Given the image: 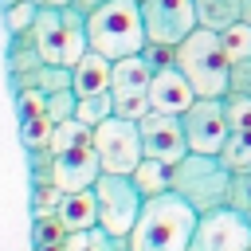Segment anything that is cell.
I'll list each match as a JSON object with an SVG mask.
<instances>
[{"label":"cell","mask_w":251,"mask_h":251,"mask_svg":"<svg viewBox=\"0 0 251 251\" xmlns=\"http://www.w3.org/2000/svg\"><path fill=\"white\" fill-rule=\"evenodd\" d=\"M227 208L251 216V169L247 173H231V188H227Z\"/></svg>","instance_id":"obj_30"},{"label":"cell","mask_w":251,"mask_h":251,"mask_svg":"<svg viewBox=\"0 0 251 251\" xmlns=\"http://www.w3.org/2000/svg\"><path fill=\"white\" fill-rule=\"evenodd\" d=\"M173 55H176V47H169V43H145V47H141V59L149 63V71L173 67Z\"/></svg>","instance_id":"obj_32"},{"label":"cell","mask_w":251,"mask_h":251,"mask_svg":"<svg viewBox=\"0 0 251 251\" xmlns=\"http://www.w3.org/2000/svg\"><path fill=\"white\" fill-rule=\"evenodd\" d=\"M114 114V98H110V90L106 94H90V98H78V110H75V118L82 122V126H98V122H106Z\"/></svg>","instance_id":"obj_25"},{"label":"cell","mask_w":251,"mask_h":251,"mask_svg":"<svg viewBox=\"0 0 251 251\" xmlns=\"http://www.w3.org/2000/svg\"><path fill=\"white\" fill-rule=\"evenodd\" d=\"M224 114L231 129H251V94H224Z\"/></svg>","instance_id":"obj_29"},{"label":"cell","mask_w":251,"mask_h":251,"mask_svg":"<svg viewBox=\"0 0 251 251\" xmlns=\"http://www.w3.org/2000/svg\"><path fill=\"white\" fill-rule=\"evenodd\" d=\"M220 43H224V55H227L231 63L251 59V24L235 20L231 27H224V31H220Z\"/></svg>","instance_id":"obj_23"},{"label":"cell","mask_w":251,"mask_h":251,"mask_svg":"<svg viewBox=\"0 0 251 251\" xmlns=\"http://www.w3.org/2000/svg\"><path fill=\"white\" fill-rule=\"evenodd\" d=\"M35 4H39V8H71L75 0H35Z\"/></svg>","instance_id":"obj_36"},{"label":"cell","mask_w":251,"mask_h":251,"mask_svg":"<svg viewBox=\"0 0 251 251\" xmlns=\"http://www.w3.org/2000/svg\"><path fill=\"white\" fill-rule=\"evenodd\" d=\"M110 75H114V59L98 55V51H86L75 67H71V90L78 98H90V94H106L110 90Z\"/></svg>","instance_id":"obj_14"},{"label":"cell","mask_w":251,"mask_h":251,"mask_svg":"<svg viewBox=\"0 0 251 251\" xmlns=\"http://www.w3.org/2000/svg\"><path fill=\"white\" fill-rule=\"evenodd\" d=\"M149 63L141 55H126L114 59V75H110V94H133V90H149Z\"/></svg>","instance_id":"obj_16"},{"label":"cell","mask_w":251,"mask_h":251,"mask_svg":"<svg viewBox=\"0 0 251 251\" xmlns=\"http://www.w3.org/2000/svg\"><path fill=\"white\" fill-rule=\"evenodd\" d=\"M227 94H251V59L231 63V71H227Z\"/></svg>","instance_id":"obj_33"},{"label":"cell","mask_w":251,"mask_h":251,"mask_svg":"<svg viewBox=\"0 0 251 251\" xmlns=\"http://www.w3.org/2000/svg\"><path fill=\"white\" fill-rule=\"evenodd\" d=\"M200 212L184 204L176 192L149 196L141 204V216L133 231L126 235V251H188Z\"/></svg>","instance_id":"obj_1"},{"label":"cell","mask_w":251,"mask_h":251,"mask_svg":"<svg viewBox=\"0 0 251 251\" xmlns=\"http://www.w3.org/2000/svg\"><path fill=\"white\" fill-rule=\"evenodd\" d=\"M31 43L39 51L43 63H59V67H75L86 51V12L82 8H39L35 24H31Z\"/></svg>","instance_id":"obj_4"},{"label":"cell","mask_w":251,"mask_h":251,"mask_svg":"<svg viewBox=\"0 0 251 251\" xmlns=\"http://www.w3.org/2000/svg\"><path fill=\"white\" fill-rule=\"evenodd\" d=\"M196 8V24L208 31H224L239 20V0H192Z\"/></svg>","instance_id":"obj_18"},{"label":"cell","mask_w":251,"mask_h":251,"mask_svg":"<svg viewBox=\"0 0 251 251\" xmlns=\"http://www.w3.org/2000/svg\"><path fill=\"white\" fill-rule=\"evenodd\" d=\"M59 200H63V188H55V184H35L31 188V208L35 212H55Z\"/></svg>","instance_id":"obj_34"},{"label":"cell","mask_w":251,"mask_h":251,"mask_svg":"<svg viewBox=\"0 0 251 251\" xmlns=\"http://www.w3.org/2000/svg\"><path fill=\"white\" fill-rule=\"evenodd\" d=\"M94 153L102 161V173H126L129 176L137 169V161L145 157L141 153V129H137V122L118 118V114H110L106 122H98L94 126Z\"/></svg>","instance_id":"obj_7"},{"label":"cell","mask_w":251,"mask_h":251,"mask_svg":"<svg viewBox=\"0 0 251 251\" xmlns=\"http://www.w3.org/2000/svg\"><path fill=\"white\" fill-rule=\"evenodd\" d=\"M227 188H231V169L220 161V153H192L188 149L173 165L169 192H176L196 212H212V208L227 204Z\"/></svg>","instance_id":"obj_5"},{"label":"cell","mask_w":251,"mask_h":251,"mask_svg":"<svg viewBox=\"0 0 251 251\" xmlns=\"http://www.w3.org/2000/svg\"><path fill=\"white\" fill-rule=\"evenodd\" d=\"M55 216L63 220L67 235L71 231H90L98 227V200H94V188H78V192H63Z\"/></svg>","instance_id":"obj_15"},{"label":"cell","mask_w":251,"mask_h":251,"mask_svg":"<svg viewBox=\"0 0 251 251\" xmlns=\"http://www.w3.org/2000/svg\"><path fill=\"white\" fill-rule=\"evenodd\" d=\"M180 126H184V137H188L192 153H220L227 133H231L227 114H224V98H196L180 114Z\"/></svg>","instance_id":"obj_9"},{"label":"cell","mask_w":251,"mask_h":251,"mask_svg":"<svg viewBox=\"0 0 251 251\" xmlns=\"http://www.w3.org/2000/svg\"><path fill=\"white\" fill-rule=\"evenodd\" d=\"M51 133H55V122L43 114V118H27L20 122V137H24V149H51Z\"/></svg>","instance_id":"obj_26"},{"label":"cell","mask_w":251,"mask_h":251,"mask_svg":"<svg viewBox=\"0 0 251 251\" xmlns=\"http://www.w3.org/2000/svg\"><path fill=\"white\" fill-rule=\"evenodd\" d=\"M94 200H98V227L114 239H126L141 216V188L126 173H102L94 180Z\"/></svg>","instance_id":"obj_6"},{"label":"cell","mask_w":251,"mask_h":251,"mask_svg":"<svg viewBox=\"0 0 251 251\" xmlns=\"http://www.w3.org/2000/svg\"><path fill=\"white\" fill-rule=\"evenodd\" d=\"M137 4H141V0H137Z\"/></svg>","instance_id":"obj_39"},{"label":"cell","mask_w":251,"mask_h":251,"mask_svg":"<svg viewBox=\"0 0 251 251\" xmlns=\"http://www.w3.org/2000/svg\"><path fill=\"white\" fill-rule=\"evenodd\" d=\"M137 129H141V153H145V157H157V161H165V165H176V161L188 153L184 126H180V118H173V114L149 110V114L137 122Z\"/></svg>","instance_id":"obj_11"},{"label":"cell","mask_w":251,"mask_h":251,"mask_svg":"<svg viewBox=\"0 0 251 251\" xmlns=\"http://www.w3.org/2000/svg\"><path fill=\"white\" fill-rule=\"evenodd\" d=\"M98 176H102V161H98L94 145L71 149V153H55V169H51V184L55 188H63V192L94 188Z\"/></svg>","instance_id":"obj_12"},{"label":"cell","mask_w":251,"mask_h":251,"mask_svg":"<svg viewBox=\"0 0 251 251\" xmlns=\"http://www.w3.org/2000/svg\"><path fill=\"white\" fill-rule=\"evenodd\" d=\"M0 16H4V31H8V35H24V31H31V24H35V16H39V4H35V0H20V4L4 8Z\"/></svg>","instance_id":"obj_24"},{"label":"cell","mask_w":251,"mask_h":251,"mask_svg":"<svg viewBox=\"0 0 251 251\" xmlns=\"http://www.w3.org/2000/svg\"><path fill=\"white\" fill-rule=\"evenodd\" d=\"M188 251H251V216L227 204L200 212Z\"/></svg>","instance_id":"obj_8"},{"label":"cell","mask_w":251,"mask_h":251,"mask_svg":"<svg viewBox=\"0 0 251 251\" xmlns=\"http://www.w3.org/2000/svg\"><path fill=\"white\" fill-rule=\"evenodd\" d=\"M63 251H126V239H114L102 227H90V231H71Z\"/></svg>","instance_id":"obj_21"},{"label":"cell","mask_w":251,"mask_h":251,"mask_svg":"<svg viewBox=\"0 0 251 251\" xmlns=\"http://www.w3.org/2000/svg\"><path fill=\"white\" fill-rule=\"evenodd\" d=\"M141 24L149 43H169V47H176L188 31L200 27L192 0H141Z\"/></svg>","instance_id":"obj_10"},{"label":"cell","mask_w":251,"mask_h":251,"mask_svg":"<svg viewBox=\"0 0 251 251\" xmlns=\"http://www.w3.org/2000/svg\"><path fill=\"white\" fill-rule=\"evenodd\" d=\"M239 20L251 24V0H239Z\"/></svg>","instance_id":"obj_37"},{"label":"cell","mask_w":251,"mask_h":251,"mask_svg":"<svg viewBox=\"0 0 251 251\" xmlns=\"http://www.w3.org/2000/svg\"><path fill=\"white\" fill-rule=\"evenodd\" d=\"M192 102H196V90H192V82L176 71V63L165 67V71H153V78H149V106H153L157 114L180 118Z\"/></svg>","instance_id":"obj_13"},{"label":"cell","mask_w":251,"mask_h":251,"mask_svg":"<svg viewBox=\"0 0 251 251\" xmlns=\"http://www.w3.org/2000/svg\"><path fill=\"white\" fill-rule=\"evenodd\" d=\"M12 4H20V0H0V12H4V8H12Z\"/></svg>","instance_id":"obj_38"},{"label":"cell","mask_w":251,"mask_h":251,"mask_svg":"<svg viewBox=\"0 0 251 251\" xmlns=\"http://www.w3.org/2000/svg\"><path fill=\"white\" fill-rule=\"evenodd\" d=\"M75 110H78V94L75 90H55V94H47V118L59 126V122H67V118H75Z\"/></svg>","instance_id":"obj_31"},{"label":"cell","mask_w":251,"mask_h":251,"mask_svg":"<svg viewBox=\"0 0 251 251\" xmlns=\"http://www.w3.org/2000/svg\"><path fill=\"white\" fill-rule=\"evenodd\" d=\"M86 39H90V51H98L106 59L141 55V47L149 43L145 24H141V4L137 0H106L102 8H94L86 16Z\"/></svg>","instance_id":"obj_2"},{"label":"cell","mask_w":251,"mask_h":251,"mask_svg":"<svg viewBox=\"0 0 251 251\" xmlns=\"http://www.w3.org/2000/svg\"><path fill=\"white\" fill-rule=\"evenodd\" d=\"M102 4H106V0H75V8H82V12H86V16H90V12H94V8H102Z\"/></svg>","instance_id":"obj_35"},{"label":"cell","mask_w":251,"mask_h":251,"mask_svg":"<svg viewBox=\"0 0 251 251\" xmlns=\"http://www.w3.org/2000/svg\"><path fill=\"white\" fill-rule=\"evenodd\" d=\"M16 114H20V122L43 118V114H47V94H43L39 86H20V90H16Z\"/></svg>","instance_id":"obj_28"},{"label":"cell","mask_w":251,"mask_h":251,"mask_svg":"<svg viewBox=\"0 0 251 251\" xmlns=\"http://www.w3.org/2000/svg\"><path fill=\"white\" fill-rule=\"evenodd\" d=\"M173 63H176V71L192 82L196 98H224V94H227V71H231V59L224 55L220 31H208V27L188 31V35L176 43Z\"/></svg>","instance_id":"obj_3"},{"label":"cell","mask_w":251,"mask_h":251,"mask_svg":"<svg viewBox=\"0 0 251 251\" xmlns=\"http://www.w3.org/2000/svg\"><path fill=\"white\" fill-rule=\"evenodd\" d=\"M114 98V114L118 118H129V122H141L153 106H149V90H133V94H110Z\"/></svg>","instance_id":"obj_27"},{"label":"cell","mask_w":251,"mask_h":251,"mask_svg":"<svg viewBox=\"0 0 251 251\" xmlns=\"http://www.w3.org/2000/svg\"><path fill=\"white\" fill-rule=\"evenodd\" d=\"M129 176H133V184L141 188V196L149 200V196L169 192V184H173V165H165V161H157V157H141Z\"/></svg>","instance_id":"obj_17"},{"label":"cell","mask_w":251,"mask_h":251,"mask_svg":"<svg viewBox=\"0 0 251 251\" xmlns=\"http://www.w3.org/2000/svg\"><path fill=\"white\" fill-rule=\"evenodd\" d=\"M220 161L231 173H247L251 169V129H231L224 149H220Z\"/></svg>","instance_id":"obj_20"},{"label":"cell","mask_w":251,"mask_h":251,"mask_svg":"<svg viewBox=\"0 0 251 251\" xmlns=\"http://www.w3.org/2000/svg\"><path fill=\"white\" fill-rule=\"evenodd\" d=\"M39 67H43V59H39V51L31 43V31L12 35V43H8V71H12V78H24V75H31Z\"/></svg>","instance_id":"obj_19"},{"label":"cell","mask_w":251,"mask_h":251,"mask_svg":"<svg viewBox=\"0 0 251 251\" xmlns=\"http://www.w3.org/2000/svg\"><path fill=\"white\" fill-rule=\"evenodd\" d=\"M31 243L35 247H63L67 243V227L55 212H35L31 220Z\"/></svg>","instance_id":"obj_22"}]
</instances>
